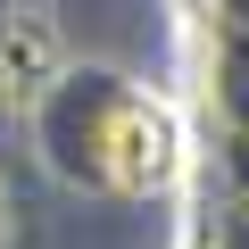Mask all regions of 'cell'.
<instances>
[{
	"mask_svg": "<svg viewBox=\"0 0 249 249\" xmlns=\"http://www.w3.org/2000/svg\"><path fill=\"white\" fill-rule=\"evenodd\" d=\"M75 142H83V175L124 191V199H150L175 183L183 166V133H175V108L124 75H91L83 116H75Z\"/></svg>",
	"mask_w": 249,
	"mask_h": 249,
	"instance_id": "1",
	"label": "cell"
},
{
	"mask_svg": "<svg viewBox=\"0 0 249 249\" xmlns=\"http://www.w3.org/2000/svg\"><path fill=\"white\" fill-rule=\"evenodd\" d=\"M58 83H67V34H58V17L42 0L0 9V108L42 116Z\"/></svg>",
	"mask_w": 249,
	"mask_h": 249,
	"instance_id": "2",
	"label": "cell"
},
{
	"mask_svg": "<svg viewBox=\"0 0 249 249\" xmlns=\"http://www.w3.org/2000/svg\"><path fill=\"white\" fill-rule=\"evenodd\" d=\"M0 249H9V183H0Z\"/></svg>",
	"mask_w": 249,
	"mask_h": 249,
	"instance_id": "3",
	"label": "cell"
}]
</instances>
